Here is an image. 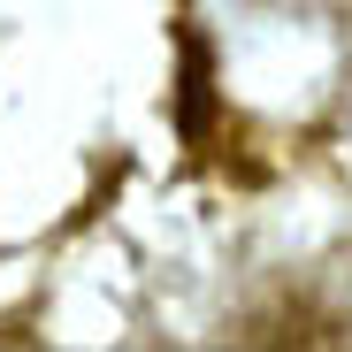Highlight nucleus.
Here are the masks:
<instances>
[{
    "label": "nucleus",
    "mask_w": 352,
    "mask_h": 352,
    "mask_svg": "<svg viewBox=\"0 0 352 352\" xmlns=\"http://www.w3.org/2000/svg\"><path fill=\"white\" fill-rule=\"evenodd\" d=\"M176 123H184V138L207 131V46L184 38V107H176Z\"/></svg>",
    "instance_id": "1"
}]
</instances>
